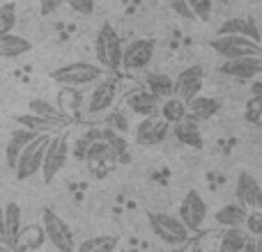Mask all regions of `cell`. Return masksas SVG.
I'll return each mask as SVG.
<instances>
[{
  "label": "cell",
  "mask_w": 262,
  "mask_h": 252,
  "mask_svg": "<svg viewBox=\"0 0 262 252\" xmlns=\"http://www.w3.org/2000/svg\"><path fill=\"white\" fill-rule=\"evenodd\" d=\"M83 161H85V165H88V172H90L95 179H104V177H108L111 172L120 165L118 154H115V149L111 147L106 140L92 142L90 147H88Z\"/></svg>",
  "instance_id": "obj_7"
},
{
  "label": "cell",
  "mask_w": 262,
  "mask_h": 252,
  "mask_svg": "<svg viewBox=\"0 0 262 252\" xmlns=\"http://www.w3.org/2000/svg\"><path fill=\"white\" fill-rule=\"evenodd\" d=\"M21 207L16 202H7L5 204V232H7V243L12 248H16L18 234H21Z\"/></svg>",
  "instance_id": "obj_26"
},
{
  "label": "cell",
  "mask_w": 262,
  "mask_h": 252,
  "mask_svg": "<svg viewBox=\"0 0 262 252\" xmlns=\"http://www.w3.org/2000/svg\"><path fill=\"white\" fill-rule=\"evenodd\" d=\"M159 115L166 119L168 124H177L189 115V104L184 99H180L177 94L168 96V99L161 101V108H159Z\"/></svg>",
  "instance_id": "obj_25"
},
{
  "label": "cell",
  "mask_w": 262,
  "mask_h": 252,
  "mask_svg": "<svg viewBox=\"0 0 262 252\" xmlns=\"http://www.w3.org/2000/svg\"><path fill=\"white\" fill-rule=\"evenodd\" d=\"M214 3L216 0H189L191 9H193L195 18L203 23H207L209 18H212V12H214Z\"/></svg>",
  "instance_id": "obj_34"
},
{
  "label": "cell",
  "mask_w": 262,
  "mask_h": 252,
  "mask_svg": "<svg viewBox=\"0 0 262 252\" xmlns=\"http://www.w3.org/2000/svg\"><path fill=\"white\" fill-rule=\"evenodd\" d=\"M30 48V41L23 35H16L14 30L0 35V58H18V55H26Z\"/></svg>",
  "instance_id": "obj_24"
},
{
  "label": "cell",
  "mask_w": 262,
  "mask_h": 252,
  "mask_svg": "<svg viewBox=\"0 0 262 252\" xmlns=\"http://www.w3.org/2000/svg\"><path fill=\"white\" fill-rule=\"evenodd\" d=\"M108 126H113L115 131H120V133H127L129 131V122L127 117H124L120 110H113V113L108 115Z\"/></svg>",
  "instance_id": "obj_37"
},
{
  "label": "cell",
  "mask_w": 262,
  "mask_h": 252,
  "mask_svg": "<svg viewBox=\"0 0 262 252\" xmlns=\"http://www.w3.org/2000/svg\"><path fill=\"white\" fill-rule=\"evenodd\" d=\"M221 252H242L251 248V234L244 225L239 227H223L221 236H219V245Z\"/></svg>",
  "instance_id": "obj_19"
},
{
  "label": "cell",
  "mask_w": 262,
  "mask_h": 252,
  "mask_svg": "<svg viewBox=\"0 0 262 252\" xmlns=\"http://www.w3.org/2000/svg\"><path fill=\"white\" fill-rule=\"evenodd\" d=\"M124 106L138 117H149V115H159L161 99L157 94H152L147 87H140V90H134L124 96Z\"/></svg>",
  "instance_id": "obj_15"
},
{
  "label": "cell",
  "mask_w": 262,
  "mask_h": 252,
  "mask_svg": "<svg viewBox=\"0 0 262 252\" xmlns=\"http://www.w3.org/2000/svg\"><path fill=\"white\" fill-rule=\"evenodd\" d=\"M9 248H12V245H9L5 239H0V250H9Z\"/></svg>",
  "instance_id": "obj_41"
},
{
  "label": "cell",
  "mask_w": 262,
  "mask_h": 252,
  "mask_svg": "<svg viewBox=\"0 0 262 252\" xmlns=\"http://www.w3.org/2000/svg\"><path fill=\"white\" fill-rule=\"evenodd\" d=\"M216 35H246L251 39L260 41V26L253 16H232L219 26Z\"/></svg>",
  "instance_id": "obj_18"
},
{
  "label": "cell",
  "mask_w": 262,
  "mask_h": 252,
  "mask_svg": "<svg viewBox=\"0 0 262 252\" xmlns=\"http://www.w3.org/2000/svg\"><path fill=\"white\" fill-rule=\"evenodd\" d=\"M154 51H157V41L149 39V37H138V39H131L124 46L122 53V69L127 71H140V69H147L154 60Z\"/></svg>",
  "instance_id": "obj_9"
},
{
  "label": "cell",
  "mask_w": 262,
  "mask_h": 252,
  "mask_svg": "<svg viewBox=\"0 0 262 252\" xmlns=\"http://www.w3.org/2000/svg\"><path fill=\"white\" fill-rule=\"evenodd\" d=\"M200 122L191 119L186 115L182 122L172 124V135L177 138V142H182L184 147H191V149H200L203 147V133H200Z\"/></svg>",
  "instance_id": "obj_20"
},
{
  "label": "cell",
  "mask_w": 262,
  "mask_h": 252,
  "mask_svg": "<svg viewBox=\"0 0 262 252\" xmlns=\"http://www.w3.org/2000/svg\"><path fill=\"white\" fill-rule=\"evenodd\" d=\"M168 124L161 115H149L143 117V122L136 126V142L143 144V147H154V144H161L168 138Z\"/></svg>",
  "instance_id": "obj_14"
},
{
  "label": "cell",
  "mask_w": 262,
  "mask_h": 252,
  "mask_svg": "<svg viewBox=\"0 0 262 252\" xmlns=\"http://www.w3.org/2000/svg\"><path fill=\"white\" fill-rule=\"evenodd\" d=\"M219 3H226V0H219Z\"/></svg>",
  "instance_id": "obj_44"
},
{
  "label": "cell",
  "mask_w": 262,
  "mask_h": 252,
  "mask_svg": "<svg viewBox=\"0 0 262 252\" xmlns=\"http://www.w3.org/2000/svg\"><path fill=\"white\" fill-rule=\"evenodd\" d=\"M62 3H67V0H39V12H41V16H51L53 12H58Z\"/></svg>",
  "instance_id": "obj_38"
},
{
  "label": "cell",
  "mask_w": 262,
  "mask_h": 252,
  "mask_svg": "<svg viewBox=\"0 0 262 252\" xmlns=\"http://www.w3.org/2000/svg\"><path fill=\"white\" fill-rule=\"evenodd\" d=\"M16 124L37 131V133H55V131H60V129H64V126H67V122H62V119L41 117V115H35V113L16 115Z\"/></svg>",
  "instance_id": "obj_23"
},
{
  "label": "cell",
  "mask_w": 262,
  "mask_h": 252,
  "mask_svg": "<svg viewBox=\"0 0 262 252\" xmlns=\"http://www.w3.org/2000/svg\"><path fill=\"white\" fill-rule=\"evenodd\" d=\"M145 87H147L152 94H157L161 101L175 94V81H172L168 73H159V71L147 73V76H145Z\"/></svg>",
  "instance_id": "obj_27"
},
{
  "label": "cell",
  "mask_w": 262,
  "mask_h": 252,
  "mask_svg": "<svg viewBox=\"0 0 262 252\" xmlns=\"http://www.w3.org/2000/svg\"><path fill=\"white\" fill-rule=\"evenodd\" d=\"M16 28V3L0 5V35L12 32Z\"/></svg>",
  "instance_id": "obj_33"
},
{
  "label": "cell",
  "mask_w": 262,
  "mask_h": 252,
  "mask_svg": "<svg viewBox=\"0 0 262 252\" xmlns=\"http://www.w3.org/2000/svg\"><path fill=\"white\" fill-rule=\"evenodd\" d=\"M106 76V69L97 67V64L90 62H72V64H64V67L55 69L51 73L55 83L60 85H69V87H83V85H92V83L101 81Z\"/></svg>",
  "instance_id": "obj_4"
},
{
  "label": "cell",
  "mask_w": 262,
  "mask_h": 252,
  "mask_svg": "<svg viewBox=\"0 0 262 252\" xmlns=\"http://www.w3.org/2000/svg\"><path fill=\"white\" fill-rule=\"evenodd\" d=\"M0 73H3V64H0Z\"/></svg>",
  "instance_id": "obj_43"
},
{
  "label": "cell",
  "mask_w": 262,
  "mask_h": 252,
  "mask_svg": "<svg viewBox=\"0 0 262 252\" xmlns=\"http://www.w3.org/2000/svg\"><path fill=\"white\" fill-rule=\"evenodd\" d=\"M28 108H30V113L41 115V117H51V119H62V122H69L67 115H62L53 104H49V101H44V99H32L30 104H28Z\"/></svg>",
  "instance_id": "obj_32"
},
{
  "label": "cell",
  "mask_w": 262,
  "mask_h": 252,
  "mask_svg": "<svg viewBox=\"0 0 262 252\" xmlns=\"http://www.w3.org/2000/svg\"><path fill=\"white\" fill-rule=\"evenodd\" d=\"M37 135H41V133H37V131H32V129H26V126L16 129L9 135V142H7V147H5V161H7V167L12 172H14V167H16V161H18V156H21V152Z\"/></svg>",
  "instance_id": "obj_17"
},
{
  "label": "cell",
  "mask_w": 262,
  "mask_h": 252,
  "mask_svg": "<svg viewBox=\"0 0 262 252\" xmlns=\"http://www.w3.org/2000/svg\"><path fill=\"white\" fill-rule=\"evenodd\" d=\"M251 90H253V94H258V92H262V81H258V83H255V85L251 87Z\"/></svg>",
  "instance_id": "obj_40"
},
{
  "label": "cell",
  "mask_w": 262,
  "mask_h": 252,
  "mask_svg": "<svg viewBox=\"0 0 262 252\" xmlns=\"http://www.w3.org/2000/svg\"><path fill=\"white\" fill-rule=\"evenodd\" d=\"M118 248V236L113 234H97L85 239L78 245V252H111Z\"/></svg>",
  "instance_id": "obj_28"
},
{
  "label": "cell",
  "mask_w": 262,
  "mask_h": 252,
  "mask_svg": "<svg viewBox=\"0 0 262 252\" xmlns=\"http://www.w3.org/2000/svg\"><path fill=\"white\" fill-rule=\"evenodd\" d=\"M244 119H246V124L262 129V92L253 94L249 101H246V106H244Z\"/></svg>",
  "instance_id": "obj_31"
},
{
  "label": "cell",
  "mask_w": 262,
  "mask_h": 252,
  "mask_svg": "<svg viewBox=\"0 0 262 252\" xmlns=\"http://www.w3.org/2000/svg\"><path fill=\"white\" fill-rule=\"evenodd\" d=\"M203 85H205L203 67H200V64H191V67L182 69L180 76L175 78V94L189 104L191 99H195V96L203 92Z\"/></svg>",
  "instance_id": "obj_13"
},
{
  "label": "cell",
  "mask_w": 262,
  "mask_h": 252,
  "mask_svg": "<svg viewBox=\"0 0 262 252\" xmlns=\"http://www.w3.org/2000/svg\"><path fill=\"white\" fill-rule=\"evenodd\" d=\"M244 227L249 230L251 236H262V207L260 209H249Z\"/></svg>",
  "instance_id": "obj_35"
},
{
  "label": "cell",
  "mask_w": 262,
  "mask_h": 252,
  "mask_svg": "<svg viewBox=\"0 0 262 252\" xmlns=\"http://www.w3.org/2000/svg\"><path fill=\"white\" fill-rule=\"evenodd\" d=\"M147 220H149V227H152L154 236H157L159 241H163L166 245H170V248H182V245H186V241H189V236H191V230L182 222L180 216L152 211V213H147Z\"/></svg>",
  "instance_id": "obj_1"
},
{
  "label": "cell",
  "mask_w": 262,
  "mask_h": 252,
  "mask_svg": "<svg viewBox=\"0 0 262 252\" xmlns=\"http://www.w3.org/2000/svg\"><path fill=\"white\" fill-rule=\"evenodd\" d=\"M46 241V232H44V225L37 227V225H30V227H23L21 234H18V241H16V248H41Z\"/></svg>",
  "instance_id": "obj_29"
},
{
  "label": "cell",
  "mask_w": 262,
  "mask_h": 252,
  "mask_svg": "<svg viewBox=\"0 0 262 252\" xmlns=\"http://www.w3.org/2000/svg\"><path fill=\"white\" fill-rule=\"evenodd\" d=\"M115 94H118V83L111 81V78H101V81L92 83L90 96L85 101V113L97 117V115H104L111 110V106L115 104Z\"/></svg>",
  "instance_id": "obj_11"
},
{
  "label": "cell",
  "mask_w": 262,
  "mask_h": 252,
  "mask_svg": "<svg viewBox=\"0 0 262 252\" xmlns=\"http://www.w3.org/2000/svg\"><path fill=\"white\" fill-rule=\"evenodd\" d=\"M41 225L46 232V241L60 252H72L74 250V234L69 225L53 211V209L44 207L41 209Z\"/></svg>",
  "instance_id": "obj_8"
},
{
  "label": "cell",
  "mask_w": 262,
  "mask_h": 252,
  "mask_svg": "<svg viewBox=\"0 0 262 252\" xmlns=\"http://www.w3.org/2000/svg\"><path fill=\"white\" fill-rule=\"evenodd\" d=\"M209 48L223 60L244 58V55H262V44L246 35H216L209 41Z\"/></svg>",
  "instance_id": "obj_5"
},
{
  "label": "cell",
  "mask_w": 262,
  "mask_h": 252,
  "mask_svg": "<svg viewBox=\"0 0 262 252\" xmlns=\"http://www.w3.org/2000/svg\"><path fill=\"white\" fill-rule=\"evenodd\" d=\"M246 213L249 209L242 207L239 202H228L214 213V222L219 227H239L246 222Z\"/></svg>",
  "instance_id": "obj_22"
},
{
  "label": "cell",
  "mask_w": 262,
  "mask_h": 252,
  "mask_svg": "<svg viewBox=\"0 0 262 252\" xmlns=\"http://www.w3.org/2000/svg\"><path fill=\"white\" fill-rule=\"evenodd\" d=\"M104 140L115 149L120 163H127L129 161V144H127V138H124V133L115 131L113 126H106V129H104Z\"/></svg>",
  "instance_id": "obj_30"
},
{
  "label": "cell",
  "mask_w": 262,
  "mask_h": 252,
  "mask_svg": "<svg viewBox=\"0 0 262 252\" xmlns=\"http://www.w3.org/2000/svg\"><path fill=\"white\" fill-rule=\"evenodd\" d=\"M258 26H260V44H262V16H260V21H258Z\"/></svg>",
  "instance_id": "obj_42"
},
{
  "label": "cell",
  "mask_w": 262,
  "mask_h": 252,
  "mask_svg": "<svg viewBox=\"0 0 262 252\" xmlns=\"http://www.w3.org/2000/svg\"><path fill=\"white\" fill-rule=\"evenodd\" d=\"M177 216L182 218V222L191 232H200L205 227V220H207V202L203 199V195L198 190H189L184 195V199L180 202Z\"/></svg>",
  "instance_id": "obj_10"
},
{
  "label": "cell",
  "mask_w": 262,
  "mask_h": 252,
  "mask_svg": "<svg viewBox=\"0 0 262 252\" xmlns=\"http://www.w3.org/2000/svg\"><path fill=\"white\" fill-rule=\"evenodd\" d=\"M122 53H124V44L120 39V35L108 21H104L95 39V55L99 60V64L104 69H108V71L111 69H122Z\"/></svg>",
  "instance_id": "obj_2"
},
{
  "label": "cell",
  "mask_w": 262,
  "mask_h": 252,
  "mask_svg": "<svg viewBox=\"0 0 262 252\" xmlns=\"http://www.w3.org/2000/svg\"><path fill=\"white\" fill-rule=\"evenodd\" d=\"M5 236H7V232H5V204L0 202V239H5Z\"/></svg>",
  "instance_id": "obj_39"
},
{
  "label": "cell",
  "mask_w": 262,
  "mask_h": 252,
  "mask_svg": "<svg viewBox=\"0 0 262 252\" xmlns=\"http://www.w3.org/2000/svg\"><path fill=\"white\" fill-rule=\"evenodd\" d=\"M235 197L242 207L246 209H260L262 207V188L253 174L242 172L237 177V186H235Z\"/></svg>",
  "instance_id": "obj_16"
},
{
  "label": "cell",
  "mask_w": 262,
  "mask_h": 252,
  "mask_svg": "<svg viewBox=\"0 0 262 252\" xmlns=\"http://www.w3.org/2000/svg\"><path fill=\"white\" fill-rule=\"evenodd\" d=\"M67 5L76 14H83V16H90L95 12V0H67Z\"/></svg>",
  "instance_id": "obj_36"
},
{
  "label": "cell",
  "mask_w": 262,
  "mask_h": 252,
  "mask_svg": "<svg viewBox=\"0 0 262 252\" xmlns=\"http://www.w3.org/2000/svg\"><path fill=\"white\" fill-rule=\"evenodd\" d=\"M49 140H51V133H41L21 152V156H18V161H16V167H14V174H16L18 181L32 179L37 172H41Z\"/></svg>",
  "instance_id": "obj_6"
},
{
  "label": "cell",
  "mask_w": 262,
  "mask_h": 252,
  "mask_svg": "<svg viewBox=\"0 0 262 252\" xmlns=\"http://www.w3.org/2000/svg\"><path fill=\"white\" fill-rule=\"evenodd\" d=\"M67 161H69V135H67V129H60L55 133H51L49 147H46V154H44V165H41L44 184H51L64 170Z\"/></svg>",
  "instance_id": "obj_3"
},
{
  "label": "cell",
  "mask_w": 262,
  "mask_h": 252,
  "mask_svg": "<svg viewBox=\"0 0 262 252\" xmlns=\"http://www.w3.org/2000/svg\"><path fill=\"white\" fill-rule=\"evenodd\" d=\"M221 99L216 96H195L189 101V117L195 122H209L212 117H216L219 110H221Z\"/></svg>",
  "instance_id": "obj_21"
},
{
  "label": "cell",
  "mask_w": 262,
  "mask_h": 252,
  "mask_svg": "<svg viewBox=\"0 0 262 252\" xmlns=\"http://www.w3.org/2000/svg\"><path fill=\"white\" fill-rule=\"evenodd\" d=\"M219 73L237 81H253L262 76V55H244V58H230L219 64Z\"/></svg>",
  "instance_id": "obj_12"
}]
</instances>
